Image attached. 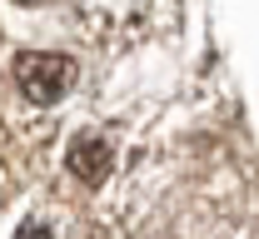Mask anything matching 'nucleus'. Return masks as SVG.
I'll return each instance as SVG.
<instances>
[{"label":"nucleus","instance_id":"nucleus-2","mask_svg":"<svg viewBox=\"0 0 259 239\" xmlns=\"http://www.w3.org/2000/svg\"><path fill=\"white\" fill-rule=\"evenodd\" d=\"M70 170L80 174L85 184H100L105 174H110V139L100 135H80L70 145Z\"/></svg>","mask_w":259,"mask_h":239},{"label":"nucleus","instance_id":"nucleus-3","mask_svg":"<svg viewBox=\"0 0 259 239\" xmlns=\"http://www.w3.org/2000/svg\"><path fill=\"white\" fill-rule=\"evenodd\" d=\"M15 239H55V234H50L40 219H30V224H20V229H15Z\"/></svg>","mask_w":259,"mask_h":239},{"label":"nucleus","instance_id":"nucleus-1","mask_svg":"<svg viewBox=\"0 0 259 239\" xmlns=\"http://www.w3.org/2000/svg\"><path fill=\"white\" fill-rule=\"evenodd\" d=\"M15 85L20 95H30L35 105H55L65 100V90L75 85V65L65 55H50V50H30L15 60Z\"/></svg>","mask_w":259,"mask_h":239}]
</instances>
